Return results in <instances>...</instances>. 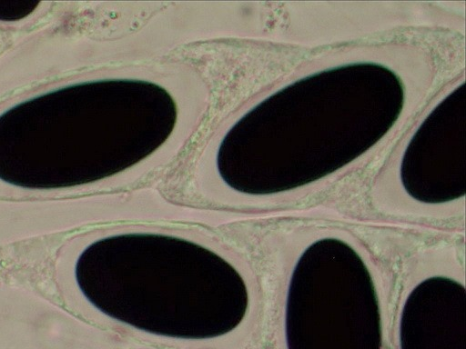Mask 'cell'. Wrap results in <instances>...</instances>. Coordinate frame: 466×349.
I'll list each match as a JSON object with an SVG mask.
<instances>
[{"mask_svg": "<svg viewBox=\"0 0 466 349\" xmlns=\"http://www.w3.org/2000/svg\"><path fill=\"white\" fill-rule=\"evenodd\" d=\"M39 2L29 0H0V20L16 21L34 12Z\"/></svg>", "mask_w": 466, "mask_h": 349, "instance_id": "6da1fadb", "label": "cell"}]
</instances>
